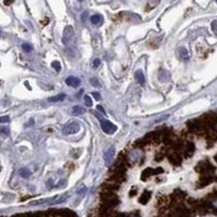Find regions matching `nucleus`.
<instances>
[{
  "mask_svg": "<svg viewBox=\"0 0 217 217\" xmlns=\"http://www.w3.org/2000/svg\"><path fill=\"white\" fill-rule=\"evenodd\" d=\"M81 130V125L79 123L77 122H70L67 124L65 125L62 129V132L63 135H74V134H77L78 131Z\"/></svg>",
  "mask_w": 217,
  "mask_h": 217,
  "instance_id": "f257e3e1",
  "label": "nucleus"
},
{
  "mask_svg": "<svg viewBox=\"0 0 217 217\" xmlns=\"http://www.w3.org/2000/svg\"><path fill=\"white\" fill-rule=\"evenodd\" d=\"M100 123H101V128H102V130L105 134H108V135H113L114 132L117 130V127L114 124H112L111 122L107 120V119H101Z\"/></svg>",
  "mask_w": 217,
  "mask_h": 217,
  "instance_id": "f03ea898",
  "label": "nucleus"
},
{
  "mask_svg": "<svg viewBox=\"0 0 217 217\" xmlns=\"http://www.w3.org/2000/svg\"><path fill=\"white\" fill-rule=\"evenodd\" d=\"M163 173V168L162 167H157L155 169H153V168H146L142 174H141V179L142 180H146V179L149 178L150 176H153V175H158V174H162Z\"/></svg>",
  "mask_w": 217,
  "mask_h": 217,
  "instance_id": "7ed1b4c3",
  "label": "nucleus"
},
{
  "mask_svg": "<svg viewBox=\"0 0 217 217\" xmlns=\"http://www.w3.org/2000/svg\"><path fill=\"white\" fill-rule=\"evenodd\" d=\"M73 35H74L73 27L70 26V25L65 26L64 32H63V37H62V43H64V45H67L71 41V39L73 38Z\"/></svg>",
  "mask_w": 217,
  "mask_h": 217,
  "instance_id": "20e7f679",
  "label": "nucleus"
},
{
  "mask_svg": "<svg viewBox=\"0 0 217 217\" xmlns=\"http://www.w3.org/2000/svg\"><path fill=\"white\" fill-rule=\"evenodd\" d=\"M195 152V146L193 142H191V141H187V144L184 146V151L182 153V155H184V158H189L191 157L193 154H194Z\"/></svg>",
  "mask_w": 217,
  "mask_h": 217,
  "instance_id": "39448f33",
  "label": "nucleus"
},
{
  "mask_svg": "<svg viewBox=\"0 0 217 217\" xmlns=\"http://www.w3.org/2000/svg\"><path fill=\"white\" fill-rule=\"evenodd\" d=\"M167 158L169 163L174 166H180L182 163V156L177 154V153H169V154H167Z\"/></svg>",
  "mask_w": 217,
  "mask_h": 217,
  "instance_id": "423d86ee",
  "label": "nucleus"
},
{
  "mask_svg": "<svg viewBox=\"0 0 217 217\" xmlns=\"http://www.w3.org/2000/svg\"><path fill=\"white\" fill-rule=\"evenodd\" d=\"M114 153H115V149L114 146H110L107 151L104 152V162L107 163V165L110 166L111 163L113 161V156H114Z\"/></svg>",
  "mask_w": 217,
  "mask_h": 217,
  "instance_id": "0eeeda50",
  "label": "nucleus"
},
{
  "mask_svg": "<svg viewBox=\"0 0 217 217\" xmlns=\"http://www.w3.org/2000/svg\"><path fill=\"white\" fill-rule=\"evenodd\" d=\"M151 196H152V192L151 191H148V190H144L141 195L139 196V199H138V202L142 204V205H146V203L149 202V201L151 200Z\"/></svg>",
  "mask_w": 217,
  "mask_h": 217,
  "instance_id": "6e6552de",
  "label": "nucleus"
},
{
  "mask_svg": "<svg viewBox=\"0 0 217 217\" xmlns=\"http://www.w3.org/2000/svg\"><path fill=\"white\" fill-rule=\"evenodd\" d=\"M65 84H66L67 86L76 88V87H78L81 85V79L75 77V76H69V77H66V79H65Z\"/></svg>",
  "mask_w": 217,
  "mask_h": 217,
  "instance_id": "1a4fd4ad",
  "label": "nucleus"
},
{
  "mask_svg": "<svg viewBox=\"0 0 217 217\" xmlns=\"http://www.w3.org/2000/svg\"><path fill=\"white\" fill-rule=\"evenodd\" d=\"M157 78H158V81H161V83H165V81H169V78H170V74H169V72H168V71L161 69V70L158 71Z\"/></svg>",
  "mask_w": 217,
  "mask_h": 217,
  "instance_id": "9d476101",
  "label": "nucleus"
},
{
  "mask_svg": "<svg viewBox=\"0 0 217 217\" xmlns=\"http://www.w3.org/2000/svg\"><path fill=\"white\" fill-rule=\"evenodd\" d=\"M135 77H136V79H137V81H138L140 85H143V84H144L146 78H144V75H143V72H142L141 70H139V71H137V72H136Z\"/></svg>",
  "mask_w": 217,
  "mask_h": 217,
  "instance_id": "9b49d317",
  "label": "nucleus"
},
{
  "mask_svg": "<svg viewBox=\"0 0 217 217\" xmlns=\"http://www.w3.org/2000/svg\"><path fill=\"white\" fill-rule=\"evenodd\" d=\"M65 99V95L64 93H60V95H57L54 97H51L48 99L49 102H59V101H62Z\"/></svg>",
  "mask_w": 217,
  "mask_h": 217,
  "instance_id": "f8f14e48",
  "label": "nucleus"
},
{
  "mask_svg": "<svg viewBox=\"0 0 217 217\" xmlns=\"http://www.w3.org/2000/svg\"><path fill=\"white\" fill-rule=\"evenodd\" d=\"M19 174H20V176H21V177H23V178H28V177L32 175L31 170H29L28 168H26V167L21 168V169L19 170Z\"/></svg>",
  "mask_w": 217,
  "mask_h": 217,
  "instance_id": "ddd939ff",
  "label": "nucleus"
},
{
  "mask_svg": "<svg viewBox=\"0 0 217 217\" xmlns=\"http://www.w3.org/2000/svg\"><path fill=\"white\" fill-rule=\"evenodd\" d=\"M90 21H91L92 24H95V25H98V24H100L101 21H102V17L100 14H95V15H92L90 17Z\"/></svg>",
  "mask_w": 217,
  "mask_h": 217,
  "instance_id": "4468645a",
  "label": "nucleus"
},
{
  "mask_svg": "<svg viewBox=\"0 0 217 217\" xmlns=\"http://www.w3.org/2000/svg\"><path fill=\"white\" fill-rule=\"evenodd\" d=\"M146 143H148V142H146L143 138H141V139H139V140H137L135 142V148H138V149H143Z\"/></svg>",
  "mask_w": 217,
  "mask_h": 217,
  "instance_id": "2eb2a0df",
  "label": "nucleus"
},
{
  "mask_svg": "<svg viewBox=\"0 0 217 217\" xmlns=\"http://www.w3.org/2000/svg\"><path fill=\"white\" fill-rule=\"evenodd\" d=\"M85 113V110L81 108V107H74L73 108V115H83V114Z\"/></svg>",
  "mask_w": 217,
  "mask_h": 217,
  "instance_id": "dca6fc26",
  "label": "nucleus"
},
{
  "mask_svg": "<svg viewBox=\"0 0 217 217\" xmlns=\"http://www.w3.org/2000/svg\"><path fill=\"white\" fill-rule=\"evenodd\" d=\"M179 51H180V57H181V59L184 60V61H188V60H189V55H188V52H187L186 49L180 48L179 49Z\"/></svg>",
  "mask_w": 217,
  "mask_h": 217,
  "instance_id": "f3484780",
  "label": "nucleus"
},
{
  "mask_svg": "<svg viewBox=\"0 0 217 217\" xmlns=\"http://www.w3.org/2000/svg\"><path fill=\"white\" fill-rule=\"evenodd\" d=\"M51 65H52V67H53L57 72L61 71V63H60L59 61H53V62L51 63Z\"/></svg>",
  "mask_w": 217,
  "mask_h": 217,
  "instance_id": "a211bd4d",
  "label": "nucleus"
},
{
  "mask_svg": "<svg viewBox=\"0 0 217 217\" xmlns=\"http://www.w3.org/2000/svg\"><path fill=\"white\" fill-rule=\"evenodd\" d=\"M84 100H85V102H86V105L87 107H92V101H91V98H90V96H88V95H86L85 97H84Z\"/></svg>",
  "mask_w": 217,
  "mask_h": 217,
  "instance_id": "6ab92c4d",
  "label": "nucleus"
},
{
  "mask_svg": "<svg viewBox=\"0 0 217 217\" xmlns=\"http://www.w3.org/2000/svg\"><path fill=\"white\" fill-rule=\"evenodd\" d=\"M22 48L24 51H26V52H31L33 50V47L29 45V43H23V46H22Z\"/></svg>",
  "mask_w": 217,
  "mask_h": 217,
  "instance_id": "aec40b11",
  "label": "nucleus"
},
{
  "mask_svg": "<svg viewBox=\"0 0 217 217\" xmlns=\"http://www.w3.org/2000/svg\"><path fill=\"white\" fill-rule=\"evenodd\" d=\"M90 83H91L92 86L100 87V81H98V78H91V79H90Z\"/></svg>",
  "mask_w": 217,
  "mask_h": 217,
  "instance_id": "412c9836",
  "label": "nucleus"
},
{
  "mask_svg": "<svg viewBox=\"0 0 217 217\" xmlns=\"http://www.w3.org/2000/svg\"><path fill=\"white\" fill-rule=\"evenodd\" d=\"M0 122L1 123H8V122H10V116H1L0 117Z\"/></svg>",
  "mask_w": 217,
  "mask_h": 217,
  "instance_id": "4be33fe9",
  "label": "nucleus"
},
{
  "mask_svg": "<svg viewBox=\"0 0 217 217\" xmlns=\"http://www.w3.org/2000/svg\"><path fill=\"white\" fill-rule=\"evenodd\" d=\"M137 193H138V191H137V188H136V187H134V188H132V189L129 191V196H130V198H132V196H135Z\"/></svg>",
  "mask_w": 217,
  "mask_h": 217,
  "instance_id": "5701e85b",
  "label": "nucleus"
},
{
  "mask_svg": "<svg viewBox=\"0 0 217 217\" xmlns=\"http://www.w3.org/2000/svg\"><path fill=\"white\" fill-rule=\"evenodd\" d=\"M99 65H100V60L99 59L93 60V62H92V67H93V69H97Z\"/></svg>",
  "mask_w": 217,
  "mask_h": 217,
  "instance_id": "b1692460",
  "label": "nucleus"
},
{
  "mask_svg": "<svg viewBox=\"0 0 217 217\" xmlns=\"http://www.w3.org/2000/svg\"><path fill=\"white\" fill-rule=\"evenodd\" d=\"M91 95L93 96V98L96 99V101H100V100H101V97H100V93H99V92L95 91V92H92Z\"/></svg>",
  "mask_w": 217,
  "mask_h": 217,
  "instance_id": "393cba45",
  "label": "nucleus"
},
{
  "mask_svg": "<svg viewBox=\"0 0 217 217\" xmlns=\"http://www.w3.org/2000/svg\"><path fill=\"white\" fill-rule=\"evenodd\" d=\"M1 134L2 135H5V136H8L9 135V128H7V127H1Z\"/></svg>",
  "mask_w": 217,
  "mask_h": 217,
  "instance_id": "a878e982",
  "label": "nucleus"
},
{
  "mask_svg": "<svg viewBox=\"0 0 217 217\" xmlns=\"http://www.w3.org/2000/svg\"><path fill=\"white\" fill-rule=\"evenodd\" d=\"M212 29L215 34H217V21H214L212 23Z\"/></svg>",
  "mask_w": 217,
  "mask_h": 217,
  "instance_id": "bb28decb",
  "label": "nucleus"
},
{
  "mask_svg": "<svg viewBox=\"0 0 217 217\" xmlns=\"http://www.w3.org/2000/svg\"><path fill=\"white\" fill-rule=\"evenodd\" d=\"M164 156H165L164 154H157V155H155V161H156V162H161L163 158H164Z\"/></svg>",
  "mask_w": 217,
  "mask_h": 217,
  "instance_id": "cd10ccee",
  "label": "nucleus"
},
{
  "mask_svg": "<svg viewBox=\"0 0 217 217\" xmlns=\"http://www.w3.org/2000/svg\"><path fill=\"white\" fill-rule=\"evenodd\" d=\"M97 108H98V110H99V111H101V112H102L103 114H105V111H104V108H103L102 107H101V105H98Z\"/></svg>",
  "mask_w": 217,
  "mask_h": 217,
  "instance_id": "c85d7f7f",
  "label": "nucleus"
},
{
  "mask_svg": "<svg viewBox=\"0 0 217 217\" xmlns=\"http://www.w3.org/2000/svg\"><path fill=\"white\" fill-rule=\"evenodd\" d=\"M48 22H49V20H48V19H46L45 21H43H43H41V23H43V25H46V24H48Z\"/></svg>",
  "mask_w": 217,
  "mask_h": 217,
  "instance_id": "c756f323",
  "label": "nucleus"
},
{
  "mask_svg": "<svg viewBox=\"0 0 217 217\" xmlns=\"http://www.w3.org/2000/svg\"><path fill=\"white\" fill-rule=\"evenodd\" d=\"M51 181H52V180H48V184H47V187H48V188H51Z\"/></svg>",
  "mask_w": 217,
  "mask_h": 217,
  "instance_id": "7c9ffc66",
  "label": "nucleus"
},
{
  "mask_svg": "<svg viewBox=\"0 0 217 217\" xmlns=\"http://www.w3.org/2000/svg\"><path fill=\"white\" fill-rule=\"evenodd\" d=\"M25 86L27 87V89H28V90H31V87H29V84H28L27 81H25Z\"/></svg>",
  "mask_w": 217,
  "mask_h": 217,
  "instance_id": "2f4dec72",
  "label": "nucleus"
},
{
  "mask_svg": "<svg viewBox=\"0 0 217 217\" xmlns=\"http://www.w3.org/2000/svg\"><path fill=\"white\" fill-rule=\"evenodd\" d=\"M214 160H215V162L217 163V153L215 154V156H214Z\"/></svg>",
  "mask_w": 217,
  "mask_h": 217,
  "instance_id": "473e14b6",
  "label": "nucleus"
}]
</instances>
